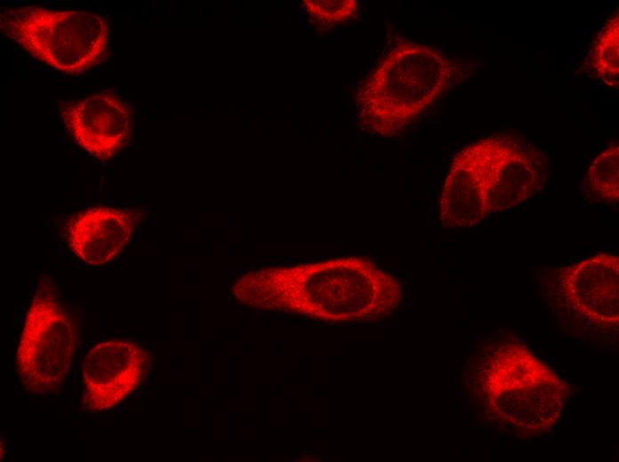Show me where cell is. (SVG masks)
I'll list each match as a JSON object with an SVG mask.
<instances>
[{"label":"cell","instance_id":"6da1fadb","mask_svg":"<svg viewBox=\"0 0 619 462\" xmlns=\"http://www.w3.org/2000/svg\"><path fill=\"white\" fill-rule=\"evenodd\" d=\"M259 306L285 307L321 321L370 323L394 315L402 299L400 282L364 256L260 270Z\"/></svg>","mask_w":619,"mask_h":462},{"label":"cell","instance_id":"7a4b0ae2","mask_svg":"<svg viewBox=\"0 0 619 462\" xmlns=\"http://www.w3.org/2000/svg\"><path fill=\"white\" fill-rule=\"evenodd\" d=\"M454 73L438 49L401 40L358 88L361 124L381 136L398 135L448 88Z\"/></svg>","mask_w":619,"mask_h":462},{"label":"cell","instance_id":"3957f363","mask_svg":"<svg viewBox=\"0 0 619 462\" xmlns=\"http://www.w3.org/2000/svg\"><path fill=\"white\" fill-rule=\"evenodd\" d=\"M478 378L485 403L499 423L524 435L543 433L559 418L564 387L542 362L519 345L503 346L484 359Z\"/></svg>","mask_w":619,"mask_h":462},{"label":"cell","instance_id":"277c9868","mask_svg":"<svg viewBox=\"0 0 619 462\" xmlns=\"http://www.w3.org/2000/svg\"><path fill=\"white\" fill-rule=\"evenodd\" d=\"M0 24L35 59L66 74L84 73L108 54L109 20L96 12L13 5L1 12Z\"/></svg>","mask_w":619,"mask_h":462},{"label":"cell","instance_id":"5b68a950","mask_svg":"<svg viewBox=\"0 0 619 462\" xmlns=\"http://www.w3.org/2000/svg\"><path fill=\"white\" fill-rule=\"evenodd\" d=\"M77 345L72 317L52 279L41 280L27 310L16 350V371L34 394L56 393L68 376Z\"/></svg>","mask_w":619,"mask_h":462},{"label":"cell","instance_id":"8992f818","mask_svg":"<svg viewBox=\"0 0 619 462\" xmlns=\"http://www.w3.org/2000/svg\"><path fill=\"white\" fill-rule=\"evenodd\" d=\"M453 162L476 179L490 212L510 209L531 197L545 181L540 150L515 131H503L477 140Z\"/></svg>","mask_w":619,"mask_h":462},{"label":"cell","instance_id":"52a82bcc","mask_svg":"<svg viewBox=\"0 0 619 462\" xmlns=\"http://www.w3.org/2000/svg\"><path fill=\"white\" fill-rule=\"evenodd\" d=\"M153 362L149 350L132 340L94 345L82 365L83 410L103 412L123 402L144 383Z\"/></svg>","mask_w":619,"mask_h":462},{"label":"cell","instance_id":"ba28073f","mask_svg":"<svg viewBox=\"0 0 619 462\" xmlns=\"http://www.w3.org/2000/svg\"><path fill=\"white\" fill-rule=\"evenodd\" d=\"M60 114L70 138L101 161L112 158L132 133L129 108L114 92L104 91L62 106Z\"/></svg>","mask_w":619,"mask_h":462},{"label":"cell","instance_id":"9c48e42d","mask_svg":"<svg viewBox=\"0 0 619 462\" xmlns=\"http://www.w3.org/2000/svg\"><path fill=\"white\" fill-rule=\"evenodd\" d=\"M619 259L600 253L569 267L562 286L572 306L599 324L618 323Z\"/></svg>","mask_w":619,"mask_h":462},{"label":"cell","instance_id":"30bf717a","mask_svg":"<svg viewBox=\"0 0 619 462\" xmlns=\"http://www.w3.org/2000/svg\"><path fill=\"white\" fill-rule=\"evenodd\" d=\"M138 216L133 210L97 206L77 212L68 224V242L72 252L92 266L115 258L135 230Z\"/></svg>","mask_w":619,"mask_h":462},{"label":"cell","instance_id":"8fae6325","mask_svg":"<svg viewBox=\"0 0 619 462\" xmlns=\"http://www.w3.org/2000/svg\"><path fill=\"white\" fill-rule=\"evenodd\" d=\"M489 211L476 179L452 161L439 196V220L446 227H470L480 222Z\"/></svg>","mask_w":619,"mask_h":462},{"label":"cell","instance_id":"7c38bea8","mask_svg":"<svg viewBox=\"0 0 619 462\" xmlns=\"http://www.w3.org/2000/svg\"><path fill=\"white\" fill-rule=\"evenodd\" d=\"M619 147L613 143L592 161L586 174L587 189L597 202L614 203L619 197Z\"/></svg>","mask_w":619,"mask_h":462},{"label":"cell","instance_id":"4fadbf2b","mask_svg":"<svg viewBox=\"0 0 619 462\" xmlns=\"http://www.w3.org/2000/svg\"><path fill=\"white\" fill-rule=\"evenodd\" d=\"M619 17L611 16L599 32L590 52L589 65L606 83H617L619 72Z\"/></svg>","mask_w":619,"mask_h":462},{"label":"cell","instance_id":"5bb4252c","mask_svg":"<svg viewBox=\"0 0 619 462\" xmlns=\"http://www.w3.org/2000/svg\"><path fill=\"white\" fill-rule=\"evenodd\" d=\"M307 12L323 23L333 26L343 23L355 16L358 4L355 0L346 1H308Z\"/></svg>","mask_w":619,"mask_h":462},{"label":"cell","instance_id":"9a60e30c","mask_svg":"<svg viewBox=\"0 0 619 462\" xmlns=\"http://www.w3.org/2000/svg\"><path fill=\"white\" fill-rule=\"evenodd\" d=\"M271 267H289L290 263H271Z\"/></svg>","mask_w":619,"mask_h":462},{"label":"cell","instance_id":"2e32d148","mask_svg":"<svg viewBox=\"0 0 619 462\" xmlns=\"http://www.w3.org/2000/svg\"><path fill=\"white\" fill-rule=\"evenodd\" d=\"M264 263H265V262H264L263 259H257L256 262H255V265H256V266H261V265L264 264Z\"/></svg>","mask_w":619,"mask_h":462},{"label":"cell","instance_id":"e0dca14e","mask_svg":"<svg viewBox=\"0 0 619 462\" xmlns=\"http://www.w3.org/2000/svg\"><path fill=\"white\" fill-rule=\"evenodd\" d=\"M230 273H231V275H230L231 277H234V276L237 275V274L238 273V271H237V269H235V268H234V269H232V270L230 271Z\"/></svg>","mask_w":619,"mask_h":462},{"label":"cell","instance_id":"ac0fdd59","mask_svg":"<svg viewBox=\"0 0 619 462\" xmlns=\"http://www.w3.org/2000/svg\"><path fill=\"white\" fill-rule=\"evenodd\" d=\"M301 453H302V455H304V456H311V455H313V452H312V451H306V450H303Z\"/></svg>","mask_w":619,"mask_h":462},{"label":"cell","instance_id":"d6986e66","mask_svg":"<svg viewBox=\"0 0 619 462\" xmlns=\"http://www.w3.org/2000/svg\"><path fill=\"white\" fill-rule=\"evenodd\" d=\"M227 302H228V305H229L232 302V296L231 295L228 296Z\"/></svg>","mask_w":619,"mask_h":462},{"label":"cell","instance_id":"ffe728a7","mask_svg":"<svg viewBox=\"0 0 619 462\" xmlns=\"http://www.w3.org/2000/svg\"><path fill=\"white\" fill-rule=\"evenodd\" d=\"M269 259H270V257H268V256H267V257H264V258H263V260H264V262H267V261L269 260Z\"/></svg>","mask_w":619,"mask_h":462},{"label":"cell","instance_id":"44dd1931","mask_svg":"<svg viewBox=\"0 0 619 462\" xmlns=\"http://www.w3.org/2000/svg\"><path fill=\"white\" fill-rule=\"evenodd\" d=\"M235 313H242V310L241 309L237 310V311H235Z\"/></svg>","mask_w":619,"mask_h":462}]
</instances>
